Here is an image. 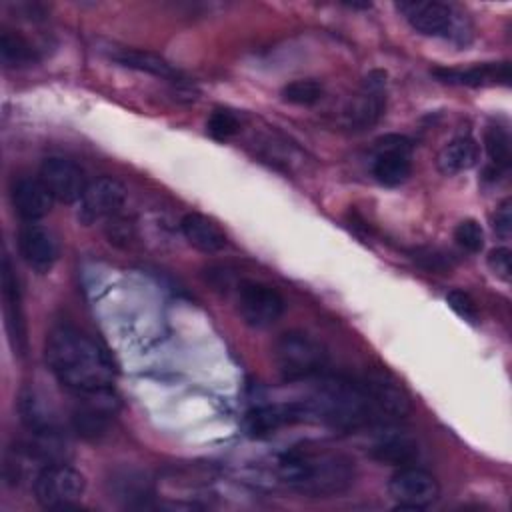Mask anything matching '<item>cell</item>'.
I'll return each mask as SVG.
<instances>
[{"instance_id": "2", "label": "cell", "mask_w": 512, "mask_h": 512, "mask_svg": "<svg viewBox=\"0 0 512 512\" xmlns=\"http://www.w3.org/2000/svg\"><path fill=\"white\" fill-rule=\"evenodd\" d=\"M44 356L54 378L74 396L88 398L112 392L114 362L88 332L70 324L56 326L46 338Z\"/></svg>"}, {"instance_id": "13", "label": "cell", "mask_w": 512, "mask_h": 512, "mask_svg": "<svg viewBox=\"0 0 512 512\" xmlns=\"http://www.w3.org/2000/svg\"><path fill=\"white\" fill-rule=\"evenodd\" d=\"M16 244L26 266L38 274L50 272L58 260V242L54 234L36 222H24L20 226Z\"/></svg>"}, {"instance_id": "16", "label": "cell", "mask_w": 512, "mask_h": 512, "mask_svg": "<svg viewBox=\"0 0 512 512\" xmlns=\"http://www.w3.org/2000/svg\"><path fill=\"white\" fill-rule=\"evenodd\" d=\"M432 74L454 86H492L510 82V64L508 62H486L474 64L468 68H434Z\"/></svg>"}, {"instance_id": "14", "label": "cell", "mask_w": 512, "mask_h": 512, "mask_svg": "<svg viewBox=\"0 0 512 512\" xmlns=\"http://www.w3.org/2000/svg\"><path fill=\"white\" fill-rule=\"evenodd\" d=\"M10 202L24 222H36L50 212L54 198L40 178L20 176L10 184Z\"/></svg>"}, {"instance_id": "29", "label": "cell", "mask_w": 512, "mask_h": 512, "mask_svg": "<svg viewBox=\"0 0 512 512\" xmlns=\"http://www.w3.org/2000/svg\"><path fill=\"white\" fill-rule=\"evenodd\" d=\"M416 260L426 266L428 270H446L448 266V260L444 254L436 252V250H424V252H418L416 254Z\"/></svg>"}, {"instance_id": "4", "label": "cell", "mask_w": 512, "mask_h": 512, "mask_svg": "<svg viewBox=\"0 0 512 512\" xmlns=\"http://www.w3.org/2000/svg\"><path fill=\"white\" fill-rule=\"evenodd\" d=\"M404 20L420 34L454 40L466 44L472 36V26L466 14L454 4L434 0H404L396 4Z\"/></svg>"}, {"instance_id": "5", "label": "cell", "mask_w": 512, "mask_h": 512, "mask_svg": "<svg viewBox=\"0 0 512 512\" xmlns=\"http://www.w3.org/2000/svg\"><path fill=\"white\" fill-rule=\"evenodd\" d=\"M274 362L286 382L316 380L328 372V352L304 332H286L274 344Z\"/></svg>"}, {"instance_id": "11", "label": "cell", "mask_w": 512, "mask_h": 512, "mask_svg": "<svg viewBox=\"0 0 512 512\" xmlns=\"http://www.w3.org/2000/svg\"><path fill=\"white\" fill-rule=\"evenodd\" d=\"M386 108V74L380 70L370 72L350 106L346 108V126L350 130L372 128Z\"/></svg>"}, {"instance_id": "27", "label": "cell", "mask_w": 512, "mask_h": 512, "mask_svg": "<svg viewBox=\"0 0 512 512\" xmlns=\"http://www.w3.org/2000/svg\"><path fill=\"white\" fill-rule=\"evenodd\" d=\"M488 268L494 272L496 278L508 282L510 280V272H512L510 250L506 246L490 250V254H488Z\"/></svg>"}, {"instance_id": "18", "label": "cell", "mask_w": 512, "mask_h": 512, "mask_svg": "<svg viewBox=\"0 0 512 512\" xmlns=\"http://www.w3.org/2000/svg\"><path fill=\"white\" fill-rule=\"evenodd\" d=\"M180 230L184 238L202 252H218L228 242L222 228L198 212L184 214L180 220Z\"/></svg>"}, {"instance_id": "8", "label": "cell", "mask_w": 512, "mask_h": 512, "mask_svg": "<svg viewBox=\"0 0 512 512\" xmlns=\"http://www.w3.org/2000/svg\"><path fill=\"white\" fill-rule=\"evenodd\" d=\"M388 492L398 508L424 510L438 500L440 486L428 470L408 464L390 476Z\"/></svg>"}, {"instance_id": "20", "label": "cell", "mask_w": 512, "mask_h": 512, "mask_svg": "<svg viewBox=\"0 0 512 512\" xmlns=\"http://www.w3.org/2000/svg\"><path fill=\"white\" fill-rule=\"evenodd\" d=\"M370 454L382 464L400 468L412 464L418 458V444L404 434H386L372 444Z\"/></svg>"}, {"instance_id": "7", "label": "cell", "mask_w": 512, "mask_h": 512, "mask_svg": "<svg viewBox=\"0 0 512 512\" xmlns=\"http://www.w3.org/2000/svg\"><path fill=\"white\" fill-rule=\"evenodd\" d=\"M412 172V140L402 134H386L374 142L372 176L382 186H400Z\"/></svg>"}, {"instance_id": "15", "label": "cell", "mask_w": 512, "mask_h": 512, "mask_svg": "<svg viewBox=\"0 0 512 512\" xmlns=\"http://www.w3.org/2000/svg\"><path fill=\"white\" fill-rule=\"evenodd\" d=\"M2 300H4V318L10 334V342L14 350H24L26 344V328H24V312H22V296L16 272L8 254L2 258Z\"/></svg>"}, {"instance_id": "17", "label": "cell", "mask_w": 512, "mask_h": 512, "mask_svg": "<svg viewBox=\"0 0 512 512\" xmlns=\"http://www.w3.org/2000/svg\"><path fill=\"white\" fill-rule=\"evenodd\" d=\"M110 58L114 62H118L120 66H124V68L146 72V74H152V76H158V78H164V80H170V82H178V84L184 82L180 72L168 60H164L162 56H158L154 52H148V50L114 48L110 52Z\"/></svg>"}, {"instance_id": "26", "label": "cell", "mask_w": 512, "mask_h": 512, "mask_svg": "<svg viewBox=\"0 0 512 512\" xmlns=\"http://www.w3.org/2000/svg\"><path fill=\"white\" fill-rule=\"evenodd\" d=\"M446 302L462 320H466L470 324L478 322V308H476V302L470 298L468 292H464V290H450L446 294Z\"/></svg>"}, {"instance_id": "10", "label": "cell", "mask_w": 512, "mask_h": 512, "mask_svg": "<svg viewBox=\"0 0 512 512\" xmlns=\"http://www.w3.org/2000/svg\"><path fill=\"white\" fill-rule=\"evenodd\" d=\"M126 202L124 186L114 178H98L90 182L84 194L78 200V220L82 224H94L100 220H110L112 216L120 214Z\"/></svg>"}, {"instance_id": "28", "label": "cell", "mask_w": 512, "mask_h": 512, "mask_svg": "<svg viewBox=\"0 0 512 512\" xmlns=\"http://www.w3.org/2000/svg\"><path fill=\"white\" fill-rule=\"evenodd\" d=\"M492 228L494 232L502 238L508 240L510 238V228H512V214H510V198H504L492 216Z\"/></svg>"}, {"instance_id": "25", "label": "cell", "mask_w": 512, "mask_h": 512, "mask_svg": "<svg viewBox=\"0 0 512 512\" xmlns=\"http://www.w3.org/2000/svg\"><path fill=\"white\" fill-rule=\"evenodd\" d=\"M454 240L456 244L466 252H480L484 246V232L482 226L476 220H462L454 228Z\"/></svg>"}, {"instance_id": "24", "label": "cell", "mask_w": 512, "mask_h": 512, "mask_svg": "<svg viewBox=\"0 0 512 512\" xmlns=\"http://www.w3.org/2000/svg\"><path fill=\"white\" fill-rule=\"evenodd\" d=\"M206 130L218 142L230 140L240 132V116L228 108H216L208 118Z\"/></svg>"}, {"instance_id": "9", "label": "cell", "mask_w": 512, "mask_h": 512, "mask_svg": "<svg viewBox=\"0 0 512 512\" xmlns=\"http://www.w3.org/2000/svg\"><path fill=\"white\" fill-rule=\"evenodd\" d=\"M236 300L240 316L252 328L272 326L284 314V298L274 286L266 282H240L236 288Z\"/></svg>"}, {"instance_id": "21", "label": "cell", "mask_w": 512, "mask_h": 512, "mask_svg": "<svg viewBox=\"0 0 512 512\" xmlns=\"http://www.w3.org/2000/svg\"><path fill=\"white\" fill-rule=\"evenodd\" d=\"M484 148L490 160V166L486 168L484 176L490 180H496L502 176L510 166V134L504 126L492 124L484 132Z\"/></svg>"}, {"instance_id": "3", "label": "cell", "mask_w": 512, "mask_h": 512, "mask_svg": "<svg viewBox=\"0 0 512 512\" xmlns=\"http://www.w3.org/2000/svg\"><path fill=\"white\" fill-rule=\"evenodd\" d=\"M278 478L294 492L310 498H328L346 492L354 484V462L328 448L296 446L280 454Z\"/></svg>"}, {"instance_id": "12", "label": "cell", "mask_w": 512, "mask_h": 512, "mask_svg": "<svg viewBox=\"0 0 512 512\" xmlns=\"http://www.w3.org/2000/svg\"><path fill=\"white\" fill-rule=\"evenodd\" d=\"M38 178L48 188L54 200L66 202V204L78 202L88 186L84 170L76 162L60 156L46 158L40 164Z\"/></svg>"}, {"instance_id": "6", "label": "cell", "mask_w": 512, "mask_h": 512, "mask_svg": "<svg viewBox=\"0 0 512 512\" xmlns=\"http://www.w3.org/2000/svg\"><path fill=\"white\" fill-rule=\"evenodd\" d=\"M84 476L68 464L48 462L34 476V498L40 506L70 508L84 494Z\"/></svg>"}, {"instance_id": "22", "label": "cell", "mask_w": 512, "mask_h": 512, "mask_svg": "<svg viewBox=\"0 0 512 512\" xmlns=\"http://www.w3.org/2000/svg\"><path fill=\"white\" fill-rule=\"evenodd\" d=\"M0 58L4 68H26L38 62V50L18 32L2 30L0 34Z\"/></svg>"}, {"instance_id": "23", "label": "cell", "mask_w": 512, "mask_h": 512, "mask_svg": "<svg viewBox=\"0 0 512 512\" xmlns=\"http://www.w3.org/2000/svg\"><path fill=\"white\" fill-rule=\"evenodd\" d=\"M324 96V86L314 78H300L294 82H288L282 88V98L290 104L298 106H310L316 104Z\"/></svg>"}, {"instance_id": "1", "label": "cell", "mask_w": 512, "mask_h": 512, "mask_svg": "<svg viewBox=\"0 0 512 512\" xmlns=\"http://www.w3.org/2000/svg\"><path fill=\"white\" fill-rule=\"evenodd\" d=\"M314 392L300 402L304 420H316L338 430L390 424L410 412V398L394 380L382 374L350 378L322 374Z\"/></svg>"}, {"instance_id": "19", "label": "cell", "mask_w": 512, "mask_h": 512, "mask_svg": "<svg viewBox=\"0 0 512 512\" xmlns=\"http://www.w3.org/2000/svg\"><path fill=\"white\" fill-rule=\"evenodd\" d=\"M478 158H480L478 142L472 136H458L440 150L436 164L442 174L454 176L476 166Z\"/></svg>"}]
</instances>
